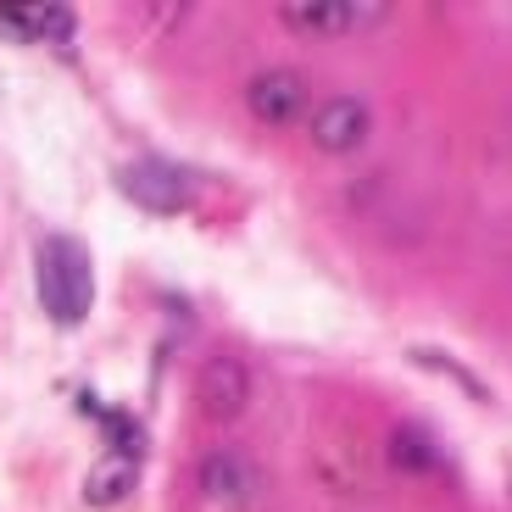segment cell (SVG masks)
I'll list each match as a JSON object with an SVG mask.
<instances>
[{
	"instance_id": "8992f818",
	"label": "cell",
	"mask_w": 512,
	"mask_h": 512,
	"mask_svg": "<svg viewBox=\"0 0 512 512\" xmlns=\"http://www.w3.org/2000/svg\"><path fill=\"white\" fill-rule=\"evenodd\" d=\"M368 134H373V112L357 95H329V101H318V112H312V145H318L323 156L362 151Z\"/></svg>"
},
{
	"instance_id": "ba28073f",
	"label": "cell",
	"mask_w": 512,
	"mask_h": 512,
	"mask_svg": "<svg viewBox=\"0 0 512 512\" xmlns=\"http://www.w3.org/2000/svg\"><path fill=\"white\" fill-rule=\"evenodd\" d=\"M195 396L212 418H240L245 401H251V368L240 357H212L195 379Z\"/></svg>"
},
{
	"instance_id": "6da1fadb",
	"label": "cell",
	"mask_w": 512,
	"mask_h": 512,
	"mask_svg": "<svg viewBox=\"0 0 512 512\" xmlns=\"http://www.w3.org/2000/svg\"><path fill=\"white\" fill-rule=\"evenodd\" d=\"M34 284H39V307L51 312V323H62V329L84 323L95 301L90 245L73 240V234H45L34 251Z\"/></svg>"
},
{
	"instance_id": "5b68a950",
	"label": "cell",
	"mask_w": 512,
	"mask_h": 512,
	"mask_svg": "<svg viewBox=\"0 0 512 512\" xmlns=\"http://www.w3.org/2000/svg\"><path fill=\"white\" fill-rule=\"evenodd\" d=\"M73 34H78V12L62 0H0V39L67 45Z\"/></svg>"
},
{
	"instance_id": "3957f363",
	"label": "cell",
	"mask_w": 512,
	"mask_h": 512,
	"mask_svg": "<svg viewBox=\"0 0 512 512\" xmlns=\"http://www.w3.org/2000/svg\"><path fill=\"white\" fill-rule=\"evenodd\" d=\"M384 12L390 6H379V0H284L279 6L284 28H295V34H329V39L384 23Z\"/></svg>"
},
{
	"instance_id": "277c9868",
	"label": "cell",
	"mask_w": 512,
	"mask_h": 512,
	"mask_svg": "<svg viewBox=\"0 0 512 512\" xmlns=\"http://www.w3.org/2000/svg\"><path fill=\"white\" fill-rule=\"evenodd\" d=\"M201 496L218 501V507L229 512H245L262 501V490H268V479H262V468H256L245 451H206L201 457Z\"/></svg>"
},
{
	"instance_id": "7a4b0ae2",
	"label": "cell",
	"mask_w": 512,
	"mask_h": 512,
	"mask_svg": "<svg viewBox=\"0 0 512 512\" xmlns=\"http://www.w3.org/2000/svg\"><path fill=\"white\" fill-rule=\"evenodd\" d=\"M117 190L128 195L134 206H145V212H184L190 206V173L173 162H156V156H145V162H123L112 173Z\"/></svg>"
},
{
	"instance_id": "52a82bcc",
	"label": "cell",
	"mask_w": 512,
	"mask_h": 512,
	"mask_svg": "<svg viewBox=\"0 0 512 512\" xmlns=\"http://www.w3.org/2000/svg\"><path fill=\"white\" fill-rule=\"evenodd\" d=\"M307 101H312V84H307V73H295V67L256 73V78H251V90H245V106H251V117H256V123H273V128L295 123V117L307 112Z\"/></svg>"
},
{
	"instance_id": "9c48e42d",
	"label": "cell",
	"mask_w": 512,
	"mask_h": 512,
	"mask_svg": "<svg viewBox=\"0 0 512 512\" xmlns=\"http://www.w3.org/2000/svg\"><path fill=\"white\" fill-rule=\"evenodd\" d=\"M384 457L396 462L401 474H435V468H446V446L423 423H396L390 440H384Z\"/></svg>"
},
{
	"instance_id": "30bf717a",
	"label": "cell",
	"mask_w": 512,
	"mask_h": 512,
	"mask_svg": "<svg viewBox=\"0 0 512 512\" xmlns=\"http://www.w3.org/2000/svg\"><path fill=\"white\" fill-rule=\"evenodd\" d=\"M134 485H140V462L134 457H101L90 468V479H84V501H90V507H117L123 496H134Z\"/></svg>"
},
{
	"instance_id": "8fae6325",
	"label": "cell",
	"mask_w": 512,
	"mask_h": 512,
	"mask_svg": "<svg viewBox=\"0 0 512 512\" xmlns=\"http://www.w3.org/2000/svg\"><path fill=\"white\" fill-rule=\"evenodd\" d=\"M412 357H418V362H429V368H440L446 379H457L462 390H468V396H479V401H485V384H479V379H468V373H462L451 357H435V351H412Z\"/></svg>"
}]
</instances>
